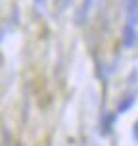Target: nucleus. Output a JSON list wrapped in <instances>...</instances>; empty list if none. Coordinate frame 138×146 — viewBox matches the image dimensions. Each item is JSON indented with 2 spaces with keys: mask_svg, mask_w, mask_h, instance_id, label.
<instances>
[{
  "mask_svg": "<svg viewBox=\"0 0 138 146\" xmlns=\"http://www.w3.org/2000/svg\"><path fill=\"white\" fill-rule=\"evenodd\" d=\"M127 17H129V25H138V0H131L127 6Z\"/></svg>",
  "mask_w": 138,
  "mask_h": 146,
  "instance_id": "obj_1",
  "label": "nucleus"
},
{
  "mask_svg": "<svg viewBox=\"0 0 138 146\" xmlns=\"http://www.w3.org/2000/svg\"><path fill=\"white\" fill-rule=\"evenodd\" d=\"M134 40H136V31H134L132 25H127L123 31V44L125 46H132Z\"/></svg>",
  "mask_w": 138,
  "mask_h": 146,
  "instance_id": "obj_2",
  "label": "nucleus"
},
{
  "mask_svg": "<svg viewBox=\"0 0 138 146\" xmlns=\"http://www.w3.org/2000/svg\"><path fill=\"white\" fill-rule=\"evenodd\" d=\"M132 137H134V140H138V123H134V127H132Z\"/></svg>",
  "mask_w": 138,
  "mask_h": 146,
  "instance_id": "obj_5",
  "label": "nucleus"
},
{
  "mask_svg": "<svg viewBox=\"0 0 138 146\" xmlns=\"http://www.w3.org/2000/svg\"><path fill=\"white\" fill-rule=\"evenodd\" d=\"M67 4H69V0H58V8H59V10L67 8Z\"/></svg>",
  "mask_w": 138,
  "mask_h": 146,
  "instance_id": "obj_4",
  "label": "nucleus"
},
{
  "mask_svg": "<svg viewBox=\"0 0 138 146\" xmlns=\"http://www.w3.org/2000/svg\"><path fill=\"white\" fill-rule=\"evenodd\" d=\"M134 100H136V96H134V94L125 96L123 100L119 102V106H117V111H119V113H125V111H127V110H129L132 104H134Z\"/></svg>",
  "mask_w": 138,
  "mask_h": 146,
  "instance_id": "obj_3",
  "label": "nucleus"
}]
</instances>
